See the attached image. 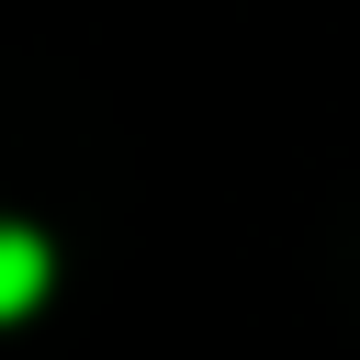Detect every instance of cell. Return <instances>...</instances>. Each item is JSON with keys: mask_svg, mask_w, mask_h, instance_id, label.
Segmentation results:
<instances>
[{"mask_svg": "<svg viewBox=\"0 0 360 360\" xmlns=\"http://www.w3.org/2000/svg\"><path fill=\"white\" fill-rule=\"evenodd\" d=\"M45 292V236H22V225H0V315H22Z\"/></svg>", "mask_w": 360, "mask_h": 360, "instance_id": "obj_1", "label": "cell"}]
</instances>
